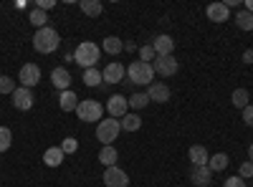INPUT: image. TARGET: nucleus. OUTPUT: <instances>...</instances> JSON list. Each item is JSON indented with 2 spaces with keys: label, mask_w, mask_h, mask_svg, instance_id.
<instances>
[{
  "label": "nucleus",
  "mask_w": 253,
  "mask_h": 187,
  "mask_svg": "<svg viewBox=\"0 0 253 187\" xmlns=\"http://www.w3.org/2000/svg\"><path fill=\"white\" fill-rule=\"evenodd\" d=\"M99 53H101V51H99L96 43H91V40H84V43H79L76 51H74V64H79L84 71H86V69H96Z\"/></svg>",
  "instance_id": "nucleus-1"
},
{
  "label": "nucleus",
  "mask_w": 253,
  "mask_h": 187,
  "mask_svg": "<svg viewBox=\"0 0 253 187\" xmlns=\"http://www.w3.org/2000/svg\"><path fill=\"white\" fill-rule=\"evenodd\" d=\"M58 43H61V38H58V33H56L51 26L38 28V31L33 33V48H36L38 53H53V51L58 48Z\"/></svg>",
  "instance_id": "nucleus-2"
},
{
  "label": "nucleus",
  "mask_w": 253,
  "mask_h": 187,
  "mask_svg": "<svg viewBox=\"0 0 253 187\" xmlns=\"http://www.w3.org/2000/svg\"><path fill=\"white\" fill-rule=\"evenodd\" d=\"M126 76H129V81L137 86L155 84V69H152V64H144V61H132L129 69H126Z\"/></svg>",
  "instance_id": "nucleus-3"
},
{
  "label": "nucleus",
  "mask_w": 253,
  "mask_h": 187,
  "mask_svg": "<svg viewBox=\"0 0 253 187\" xmlns=\"http://www.w3.org/2000/svg\"><path fill=\"white\" fill-rule=\"evenodd\" d=\"M119 132H122V124H119V119H101L99 124H96V139L104 144V147H109V144L119 137Z\"/></svg>",
  "instance_id": "nucleus-4"
},
{
  "label": "nucleus",
  "mask_w": 253,
  "mask_h": 187,
  "mask_svg": "<svg viewBox=\"0 0 253 187\" xmlns=\"http://www.w3.org/2000/svg\"><path fill=\"white\" fill-rule=\"evenodd\" d=\"M76 116H79V121H101V116H104V107L99 101H94V99H86V101H79V107H76Z\"/></svg>",
  "instance_id": "nucleus-5"
},
{
  "label": "nucleus",
  "mask_w": 253,
  "mask_h": 187,
  "mask_svg": "<svg viewBox=\"0 0 253 187\" xmlns=\"http://www.w3.org/2000/svg\"><path fill=\"white\" fill-rule=\"evenodd\" d=\"M152 69H155V74H160V76L167 78V76H175L180 71V64H177L175 56H157L152 61Z\"/></svg>",
  "instance_id": "nucleus-6"
},
{
  "label": "nucleus",
  "mask_w": 253,
  "mask_h": 187,
  "mask_svg": "<svg viewBox=\"0 0 253 187\" xmlns=\"http://www.w3.org/2000/svg\"><path fill=\"white\" fill-rule=\"evenodd\" d=\"M104 185L107 187H129V175L114 164V167L104 170Z\"/></svg>",
  "instance_id": "nucleus-7"
},
{
  "label": "nucleus",
  "mask_w": 253,
  "mask_h": 187,
  "mask_svg": "<svg viewBox=\"0 0 253 187\" xmlns=\"http://www.w3.org/2000/svg\"><path fill=\"white\" fill-rule=\"evenodd\" d=\"M33 91L31 89H26V86H18L15 91H13V107L18 109V112H28V109H33Z\"/></svg>",
  "instance_id": "nucleus-8"
},
{
  "label": "nucleus",
  "mask_w": 253,
  "mask_h": 187,
  "mask_svg": "<svg viewBox=\"0 0 253 187\" xmlns=\"http://www.w3.org/2000/svg\"><path fill=\"white\" fill-rule=\"evenodd\" d=\"M126 109H129V101H126V96L114 94V96L107 99V112H109L112 119H122V116L126 114Z\"/></svg>",
  "instance_id": "nucleus-9"
},
{
  "label": "nucleus",
  "mask_w": 253,
  "mask_h": 187,
  "mask_svg": "<svg viewBox=\"0 0 253 187\" xmlns=\"http://www.w3.org/2000/svg\"><path fill=\"white\" fill-rule=\"evenodd\" d=\"M18 81H20V86L33 89L38 81H41V69L36 64H26L23 69H20V74H18Z\"/></svg>",
  "instance_id": "nucleus-10"
},
{
  "label": "nucleus",
  "mask_w": 253,
  "mask_h": 187,
  "mask_svg": "<svg viewBox=\"0 0 253 187\" xmlns=\"http://www.w3.org/2000/svg\"><path fill=\"white\" fill-rule=\"evenodd\" d=\"M147 96H150V101H157V104H167L170 101V86L167 84H160V81H155V84L147 86Z\"/></svg>",
  "instance_id": "nucleus-11"
},
{
  "label": "nucleus",
  "mask_w": 253,
  "mask_h": 187,
  "mask_svg": "<svg viewBox=\"0 0 253 187\" xmlns=\"http://www.w3.org/2000/svg\"><path fill=\"white\" fill-rule=\"evenodd\" d=\"M51 84H53L58 91H69V86H71V74H69V69H66V66L53 69V71H51Z\"/></svg>",
  "instance_id": "nucleus-12"
},
{
  "label": "nucleus",
  "mask_w": 253,
  "mask_h": 187,
  "mask_svg": "<svg viewBox=\"0 0 253 187\" xmlns=\"http://www.w3.org/2000/svg\"><path fill=\"white\" fill-rule=\"evenodd\" d=\"M205 15H208V20H213V23H225V20H230V10L225 8V3H210L205 8Z\"/></svg>",
  "instance_id": "nucleus-13"
},
{
  "label": "nucleus",
  "mask_w": 253,
  "mask_h": 187,
  "mask_svg": "<svg viewBox=\"0 0 253 187\" xmlns=\"http://www.w3.org/2000/svg\"><path fill=\"white\" fill-rule=\"evenodd\" d=\"M124 74L126 71H124V66L119 64V61H112V64L101 71V78L107 81V84H119V81H124Z\"/></svg>",
  "instance_id": "nucleus-14"
},
{
  "label": "nucleus",
  "mask_w": 253,
  "mask_h": 187,
  "mask_svg": "<svg viewBox=\"0 0 253 187\" xmlns=\"http://www.w3.org/2000/svg\"><path fill=\"white\" fill-rule=\"evenodd\" d=\"M152 48H155V53L157 56H172V51H175V40H172V36H157L155 40H152Z\"/></svg>",
  "instance_id": "nucleus-15"
},
{
  "label": "nucleus",
  "mask_w": 253,
  "mask_h": 187,
  "mask_svg": "<svg viewBox=\"0 0 253 187\" xmlns=\"http://www.w3.org/2000/svg\"><path fill=\"white\" fill-rule=\"evenodd\" d=\"M190 180L195 187H210L213 172H210V167H190Z\"/></svg>",
  "instance_id": "nucleus-16"
},
{
  "label": "nucleus",
  "mask_w": 253,
  "mask_h": 187,
  "mask_svg": "<svg viewBox=\"0 0 253 187\" xmlns=\"http://www.w3.org/2000/svg\"><path fill=\"white\" fill-rule=\"evenodd\" d=\"M187 157H190V162H193V167H208V150L203 147V144H193L190 147V152H187Z\"/></svg>",
  "instance_id": "nucleus-17"
},
{
  "label": "nucleus",
  "mask_w": 253,
  "mask_h": 187,
  "mask_svg": "<svg viewBox=\"0 0 253 187\" xmlns=\"http://www.w3.org/2000/svg\"><path fill=\"white\" fill-rule=\"evenodd\" d=\"M58 107H61V112H76V107H79V96L69 89V91H61V96H58Z\"/></svg>",
  "instance_id": "nucleus-18"
},
{
  "label": "nucleus",
  "mask_w": 253,
  "mask_h": 187,
  "mask_svg": "<svg viewBox=\"0 0 253 187\" xmlns=\"http://www.w3.org/2000/svg\"><path fill=\"white\" fill-rule=\"evenodd\" d=\"M101 51L109 53V56H119V53L124 51V43H122L117 36H107V38L101 40Z\"/></svg>",
  "instance_id": "nucleus-19"
},
{
  "label": "nucleus",
  "mask_w": 253,
  "mask_h": 187,
  "mask_svg": "<svg viewBox=\"0 0 253 187\" xmlns=\"http://www.w3.org/2000/svg\"><path fill=\"white\" fill-rule=\"evenodd\" d=\"M117 159H119V152L112 147V144H109V147H101V150H99V162L104 164V170H107V167H114Z\"/></svg>",
  "instance_id": "nucleus-20"
},
{
  "label": "nucleus",
  "mask_w": 253,
  "mask_h": 187,
  "mask_svg": "<svg viewBox=\"0 0 253 187\" xmlns=\"http://www.w3.org/2000/svg\"><path fill=\"white\" fill-rule=\"evenodd\" d=\"M63 154L61 152V147H48L46 152H43V162H46V167H58V164L63 162Z\"/></svg>",
  "instance_id": "nucleus-21"
},
{
  "label": "nucleus",
  "mask_w": 253,
  "mask_h": 187,
  "mask_svg": "<svg viewBox=\"0 0 253 187\" xmlns=\"http://www.w3.org/2000/svg\"><path fill=\"white\" fill-rule=\"evenodd\" d=\"M81 81H84V86H91V89H96V86H101V71L99 69H86L81 74Z\"/></svg>",
  "instance_id": "nucleus-22"
},
{
  "label": "nucleus",
  "mask_w": 253,
  "mask_h": 187,
  "mask_svg": "<svg viewBox=\"0 0 253 187\" xmlns=\"http://www.w3.org/2000/svg\"><path fill=\"white\" fill-rule=\"evenodd\" d=\"M119 124H122L124 132H139V129H142V119H139L137 114H124V116L119 119Z\"/></svg>",
  "instance_id": "nucleus-23"
},
{
  "label": "nucleus",
  "mask_w": 253,
  "mask_h": 187,
  "mask_svg": "<svg viewBox=\"0 0 253 187\" xmlns=\"http://www.w3.org/2000/svg\"><path fill=\"white\" fill-rule=\"evenodd\" d=\"M228 154L225 152H218V154H213V157H210L208 159V167H210V172H223L225 167H228Z\"/></svg>",
  "instance_id": "nucleus-24"
},
{
  "label": "nucleus",
  "mask_w": 253,
  "mask_h": 187,
  "mask_svg": "<svg viewBox=\"0 0 253 187\" xmlns=\"http://www.w3.org/2000/svg\"><path fill=\"white\" fill-rule=\"evenodd\" d=\"M79 8H81V13H84V15H91V18L101 15V10H104V5L99 3V0H81Z\"/></svg>",
  "instance_id": "nucleus-25"
},
{
  "label": "nucleus",
  "mask_w": 253,
  "mask_h": 187,
  "mask_svg": "<svg viewBox=\"0 0 253 187\" xmlns=\"http://www.w3.org/2000/svg\"><path fill=\"white\" fill-rule=\"evenodd\" d=\"M233 20H236V26H238L241 31H253V13H248V10L241 8Z\"/></svg>",
  "instance_id": "nucleus-26"
},
{
  "label": "nucleus",
  "mask_w": 253,
  "mask_h": 187,
  "mask_svg": "<svg viewBox=\"0 0 253 187\" xmlns=\"http://www.w3.org/2000/svg\"><path fill=\"white\" fill-rule=\"evenodd\" d=\"M230 101H233V107H238L241 112L248 107V101H251V94H248V89H236L233 91V96H230Z\"/></svg>",
  "instance_id": "nucleus-27"
},
{
  "label": "nucleus",
  "mask_w": 253,
  "mask_h": 187,
  "mask_svg": "<svg viewBox=\"0 0 253 187\" xmlns=\"http://www.w3.org/2000/svg\"><path fill=\"white\" fill-rule=\"evenodd\" d=\"M28 20H31V23H33L36 28H46V26H48V15H46L43 10H38V8H33V10H31Z\"/></svg>",
  "instance_id": "nucleus-28"
},
{
  "label": "nucleus",
  "mask_w": 253,
  "mask_h": 187,
  "mask_svg": "<svg viewBox=\"0 0 253 187\" xmlns=\"http://www.w3.org/2000/svg\"><path fill=\"white\" fill-rule=\"evenodd\" d=\"M126 101H129V107H132V109H144L147 104H150V96H147V94H139V91H137V94H132V96L126 99Z\"/></svg>",
  "instance_id": "nucleus-29"
},
{
  "label": "nucleus",
  "mask_w": 253,
  "mask_h": 187,
  "mask_svg": "<svg viewBox=\"0 0 253 187\" xmlns=\"http://www.w3.org/2000/svg\"><path fill=\"white\" fill-rule=\"evenodd\" d=\"M13 144V132L8 127H0V152H8Z\"/></svg>",
  "instance_id": "nucleus-30"
},
{
  "label": "nucleus",
  "mask_w": 253,
  "mask_h": 187,
  "mask_svg": "<svg viewBox=\"0 0 253 187\" xmlns=\"http://www.w3.org/2000/svg\"><path fill=\"white\" fill-rule=\"evenodd\" d=\"M155 58H157V53H155L152 43H147V46H142V48H139V61H144V64H152Z\"/></svg>",
  "instance_id": "nucleus-31"
},
{
  "label": "nucleus",
  "mask_w": 253,
  "mask_h": 187,
  "mask_svg": "<svg viewBox=\"0 0 253 187\" xmlns=\"http://www.w3.org/2000/svg\"><path fill=\"white\" fill-rule=\"evenodd\" d=\"M15 89H18V86H15V81H13L10 76H0V94H10V96H13Z\"/></svg>",
  "instance_id": "nucleus-32"
},
{
  "label": "nucleus",
  "mask_w": 253,
  "mask_h": 187,
  "mask_svg": "<svg viewBox=\"0 0 253 187\" xmlns=\"http://www.w3.org/2000/svg\"><path fill=\"white\" fill-rule=\"evenodd\" d=\"M76 150H79V142H76L74 137H66V139L61 142V152H63V154H74Z\"/></svg>",
  "instance_id": "nucleus-33"
},
{
  "label": "nucleus",
  "mask_w": 253,
  "mask_h": 187,
  "mask_svg": "<svg viewBox=\"0 0 253 187\" xmlns=\"http://www.w3.org/2000/svg\"><path fill=\"white\" fill-rule=\"evenodd\" d=\"M238 177H241V180H251V177H253V162H243V164H241Z\"/></svg>",
  "instance_id": "nucleus-34"
},
{
  "label": "nucleus",
  "mask_w": 253,
  "mask_h": 187,
  "mask_svg": "<svg viewBox=\"0 0 253 187\" xmlns=\"http://www.w3.org/2000/svg\"><path fill=\"white\" fill-rule=\"evenodd\" d=\"M223 187H246V180H241V177H228V180L223 182Z\"/></svg>",
  "instance_id": "nucleus-35"
},
{
  "label": "nucleus",
  "mask_w": 253,
  "mask_h": 187,
  "mask_svg": "<svg viewBox=\"0 0 253 187\" xmlns=\"http://www.w3.org/2000/svg\"><path fill=\"white\" fill-rule=\"evenodd\" d=\"M36 8L46 13V10H51V8H56V0H38V3H36Z\"/></svg>",
  "instance_id": "nucleus-36"
},
{
  "label": "nucleus",
  "mask_w": 253,
  "mask_h": 187,
  "mask_svg": "<svg viewBox=\"0 0 253 187\" xmlns=\"http://www.w3.org/2000/svg\"><path fill=\"white\" fill-rule=\"evenodd\" d=\"M243 121H246L248 127L253 129V107H251V104H248V107L243 109Z\"/></svg>",
  "instance_id": "nucleus-37"
},
{
  "label": "nucleus",
  "mask_w": 253,
  "mask_h": 187,
  "mask_svg": "<svg viewBox=\"0 0 253 187\" xmlns=\"http://www.w3.org/2000/svg\"><path fill=\"white\" fill-rule=\"evenodd\" d=\"M243 61H246V64H253V48H248V51L243 53Z\"/></svg>",
  "instance_id": "nucleus-38"
},
{
  "label": "nucleus",
  "mask_w": 253,
  "mask_h": 187,
  "mask_svg": "<svg viewBox=\"0 0 253 187\" xmlns=\"http://www.w3.org/2000/svg\"><path fill=\"white\" fill-rule=\"evenodd\" d=\"M243 10H248V13H253V0H246V5H243Z\"/></svg>",
  "instance_id": "nucleus-39"
},
{
  "label": "nucleus",
  "mask_w": 253,
  "mask_h": 187,
  "mask_svg": "<svg viewBox=\"0 0 253 187\" xmlns=\"http://www.w3.org/2000/svg\"><path fill=\"white\" fill-rule=\"evenodd\" d=\"M248 162H253V144L248 147Z\"/></svg>",
  "instance_id": "nucleus-40"
}]
</instances>
